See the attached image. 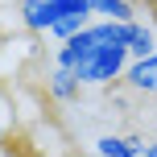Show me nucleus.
I'll list each match as a JSON object with an SVG mask.
<instances>
[{
  "mask_svg": "<svg viewBox=\"0 0 157 157\" xmlns=\"http://www.w3.org/2000/svg\"><path fill=\"white\" fill-rule=\"evenodd\" d=\"M124 71H128V46L124 41H108V46H95L75 66V78L83 87H103L112 78H124Z\"/></svg>",
  "mask_w": 157,
  "mask_h": 157,
  "instance_id": "obj_1",
  "label": "nucleus"
},
{
  "mask_svg": "<svg viewBox=\"0 0 157 157\" xmlns=\"http://www.w3.org/2000/svg\"><path fill=\"white\" fill-rule=\"evenodd\" d=\"M124 78H128L132 91L153 95V91H157V50H153V54H145V58H132L128 71H124Z\"/></svg>",
  "mask_w": 157,
  "mask_h": 157,
  "instance_id": "obj_2",
  "label": "nucleus"
},
{
  "mask_svg": "<svg viewBox=\"0 0 157 157\" xmlns=\"http://www.w3.org/2000/svg\"><path fill=\"white\" fill-rule=\"evenodd\" d=\"M58 21V8L50 0H21V25L33 33H50V25Z\"/></svg>",
  "mask_w": 157,
  "mask_h": 157,
  "instance_id": "obj_3",
  "label": "nucleus"
},
{
  "mask_svg": "<svg viewBox=\"0 0 157 157\" xmlns=\"http://www.w3.org/2000/svg\"><path fill=\"white\" fill-rule=\"evenodd\" d=\"M99 157H141V136H99Z\"/></svg>",
  "mask_w": 157,
  "mask_h": 157,
  "instance_id": "obj_4",
  "label": "nucleus"
},
{
  "mask_svg": "<svg viewBox=\"0 0 157 157\" xmlns=\"http://www.w3.org/2000/svg\"><path fill=\"white\" fill-rule=\"evenodd\" d=\"M78 78H75V71H66V66H54V75H50V95H54L58 103H71V99H78Z\"/></svg>",
  "mask_w": 157,
  "mask_h": 157,
  "instance_id": "obj_5",
  "label": "nucleus"
},
{
  "mask_svg": "<svg viewBox=\"0 0 157 157\" xmlns=\"http://www.w3.org/2000/svg\"><path fill=\"white\" fill-rule=\"evenodd\" d=\"M91 13H99L103 21H136V8L132 0H87Z\"/></svg>",
  "mask_w": 157,
  "mask_h": 157,
  "instance_id": "obj_6",
  "label": "nucleus"
},
{
  "mask_svg": "<svg viewBox=\"0 0 157 157\" xmlns=\"http://www.w3.org/2000/svg\"><path fill=\"white\" fill-rule=\"evenodd\" d=\"M153 54V29L141 21H128V58H145Z\"/></svg>",
  "mask_w": 157,
  "mask_h": 157,
  "instance_id": "obj_7",
  "label": "nucleus"
},
{
  "mask_svg": "<svg viewBox=\"0 0 157 157\" xmlns=\"http://www.w3.org/2000/svg\"><path fill=\"white\" fill-rule=\"evenodd\" d=\"M141 157H157V141H141Z\"/></svg>",
  "mask_w": 157,
  "mask_h": 157,
  "instance_id": "obj_8",
  "label": "nucleus"
},
{
  "mask_svg": "<svg viewBox=\"0 0 157 157\" xmlns=\"http://www.w3.org/2000/svg\"><path fill=\"white\" fill-rule=\"evenodd\" d=\"M0 149H4V128H0Z\"/></svg>",
  "mask_w": 157,
  "mask_h": 157,
  "instance_id": "obj_9",
  "label": "nucleus"
},
{
  "mask_svg": "<svg viewBox=\"0 0 157 157\" xmlns=\"http://www.w3.org/2000/svg\"><path fill=\"white\" fill-rule=\"evenodd\" d=\"M149 8H153V13H157V0H149Z\"/></svg>",
  "mask_w": 157,
  "mask_h": 157,
  "instance_id": "obj_10",
  "label": "nucleus"
}]
</instances>
